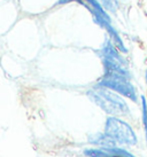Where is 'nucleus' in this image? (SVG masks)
I'll list each match as a JSON object with an SVG mask.
<instances>
[{"label":"nucleus","instance_id":"1a4fd4ad","mask_svg":"<svg viewBox=\"0 0 147 157\" xmlns=\"http://www.w3.org/2000/svg\"><path fill=\"white\" fill-rule=\"evenodd\" d=\"M141 108H143V124L146 133V141H147V100L145 96H141Z\"/></svg>","mask_w":147,"mask_h":157},{"label":"nucleus","instance_id":"423d86ee","mask_svg":"<svg viewBox=\"0 0 147 157\" xmlns=\"http://www.w3.org/2000/svg\"><path fill=\"white\" fill-rule=\"evenodd\" d=\"M91 142L95 144L102 146L105 148H112V147H116V141L110 138L109 135L105 134H97L91 138Z\"/></svg>","mask_w":147,"mask_h":157},{"label":"nucleus","instance_id":"9b49d317","mask_svg":"<svg viewBox=\"0 0 147 157\" xmlns=\"http://www.w3.org/2000/svg\"><path fill=\"white\" fill-rule=\"evenodd\" d=\"M145 80H146V84H147V69H146V72H145Z\"/></svg>","mask_w":147,"mask_h":157},{"label":"nucleus","instance_id":"39448f33","mask_svg":"<svg viewBox=\"0 0 147 157\" xmlns=\"http://www.w3.org/2000/svg\"><path fill=\"white\" fill-rule=\"evenodd\" d=\"M85 155L89 157H134L130 153L123 149L112 147V148H105L102 150L98 149H89L85 150Z\"/></svg>","mask_w":147,"mask_h":157},{"label":"nucleus","instance_id":"0eeeda50","mask_svg":"<svg viewBox=\"0 0 147 157\" xmlns=\"http://www.w3.org/2000/svg\"><path fill=\"white\" fill-rule=\"evenodd\" d=\"M84 1H85V2H86L90 7H92L93 9H95L97 12H99L100 14H102V15H104V16H106L107 18L112 20V18H110V16L108 15V12H107V10L102 7V5L100 4L99 0H84Z\"/></svg>","mask_w":147,"mask_h":157},{"label":"nucleus","instance_id":"20e7f679","mask_svg":"<svg viewBox=\"0 0 147 157\" xmlns=\"http://www.w3.org/2000/svg\"><path fill=\"white\" fill-rule=\"evenodd\" d=\"M130 78L118 74H105L104 77L100 79L98 86L109 88L112 91L117 92L118 94L125 96L133 102L138 101V95L134 86L129 80Z\"/></svg>","mask_w":147,"mask_h":157},{"label":"nucleus","instance_id":"f03ea898","mask_svg":"<svg viewBox=\"0 0 147 157\" xmlns=\"http://www.w3.org/2000/svg\"><path fill=\"white\" fill-rule=\"evenodd\" d=\"M100 56L102 59L105 74H118L125 76L128 78L131 77L126 62L121 55V52L112 43V40L107 39L100 49Z\"/></svg>","mask_w":147,"mask_h":157},{"label":"nucleus","instance_id":"f257e3e1","mask_svg":"<svg viewBox=\"0 0 147 157\" xmlns=\"http://www.w3.org/2000/svg\"><path fill=\"white\" fill-rule=\"evenodd\" d=\"M87 95L91 101L109 115L128 116L130 113L129 105H126L124 99H122L116 93L109 91V88L98 86L87 92Z\"/></svg>","mask_w":147,"mask_h":157},{"label":"nucleus","instance_id":"6e6552de","mask_svg":"<svg viewBox=\"0 0 147 157\" xmlns=\"http://www.w3.org/2000/svg\"><path fill=\"white\" fill-rule=\"evenodd\" d=\"M99 1H100V4L102 5V7H104L107 12L115 13L117 7H118L116 0H99Z\"/></svg>","mask_w":147,"mask_h":157},{"label":"nucleus","instance_id":"9d476101","mask_svg":"<svg viewBox=\"0 0 147 157\" xmlns=\"http://www.w3.org/2000/svg\"><path fill=\"white\" fill-rule=\"evenodd\" d=\"M70 2H78V4H81L82 6L85 5L84 0H58L56 5H67V4H70Z\"/></svg>","mask_w":147,"mask_h":157},{"label":"nucleus","instance_id":"7ed1b4c3","mask_svg":"<svg viewBox=\"0 0 147 157\" xmlns=\"http://www.w3.org/2000/svg\"><path fill=\"white\" fill-rule=\"evenodd\" d=\"M105 133L115 140L118 144H137V135L128 123L117 117H108L105 125Z\"/></svg>","mask_w":147,"mask_h":157}]
</instances>
